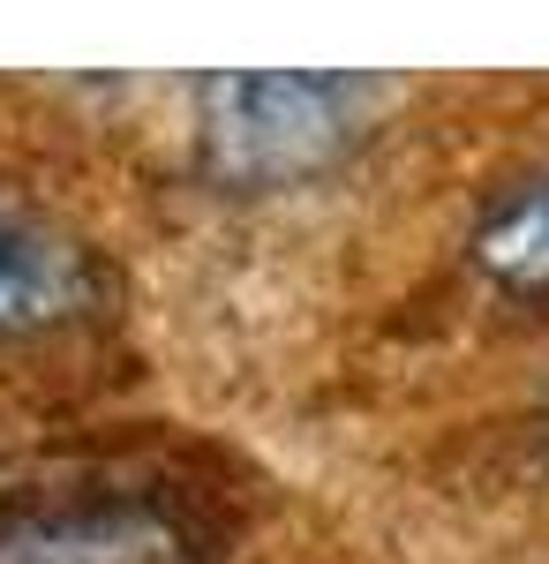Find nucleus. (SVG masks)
<instances>
[{"label": "nucleus", "mask_w": 549, "mask_h": 564, "mask_svg": "<svg viewBox=\"0 0 549 564\" xmlns=\"http://www.w3.org/2000/svg\"><path fill=\"white\" fill-rule=\"evenodd\" d=\"M384 106L369 76L324 68H226L196 84V159L226 188H294L338 166Z\"/></svg>", "instance_id": "nucleus-1"}, {"label": "nucleus", "mask_w": 549, "mask_h": 564, "mask_svg": "<svg viewBox=\"0 0 549 564\" xmlns=\"http://www.w3.org/2000/svg\"><path fill=\"white\" fill-rule=\"evenodd\" d=\"M0 564H204V534L166 497H61L0 512Z\"/></svg>", "instance_id": "nucleus-2"}, {"label": "nucleus", "mask_w": 549, "mask_h": 564, "mask_svg": "<svg viewBox=\"0 0 549 564\" xmlns=\"http://www.w3.org/2000/svg\"><path fill=\"white\" fill-rule=\"evenodd\" d=\"M98 308V257L39 204L0 196V347H31Z\"/></svg>", "instance_id": "nucleus-3"}, {"label": "nucleus", "mask_w": 549, "mask_h": 564, "mask_svg": "<svg viewBox=\"0 0 549 564\" xmlns=\"http://www.w3.org/2000/svg\"><path fill=\"white\" fill-rule=\"evenodd\" d=\"M474 263L505 294H549V174L512 188L505 204L474 226Z\"/></svg>", "instance_id": "nucleus-4"}, {"label": "nucleus", "mask_w": 549, "mask_h": 564, "mask_svg": "<svg viewBox=\"0 0 549 564\" xmlns=\"http://www.w3.org/2000/svg\"><path fill=\"white\" fill-rule=\"evenodd\" d=\"M535 452L549 459V391H542V414H535Z\"/></svg>", "instance_id": "nucleus-5"}]
</instances>
